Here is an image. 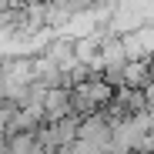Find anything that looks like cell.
I'll return each instance as SVG.
<instances>
[{
  "label": "cell",
  "instance_id": "cell-3",
  "mask_svg": "<svg viewBox=\"0 0 154 154\" xmlns=\"http://www.w3.org/2000/svg\"><path fill=\"white\" fill-rule=\"evenodd\" d=\"M37 57H47L50 64H57L64 74L74 70V67H77V57H74V37H50Z\"/></svg>",
  "mask_w": 154,
  "mask_h": 154
},
{
  "label": "cell",
  "instance_id": "cell-5",
  "mask_svg": "<svg viewBox=\"0 0 154 154\" xmlns=\"http://www.w3.org/2000/svg\"><path fill=\"white\" fill-rule=\"evenodd\" d=\"M151 57L147 60H127V67H124V77H121V87H127V91H144L147 84H151Z\"/></svg>",
  "mask_w": 154,
  "mask_h": 154
},
{
  "label": "cell",
  "instance_id": "cell-6",
  "mask_svg": "<svg viewBox=\"0 0 154 154\" xmlns=\"http://www.w3.org/2000/svg\"><path fill=\"white\" fill-rule=\"evenodd\" d=\"M7 154H40V147H37V134H34V131L7 134Z\"/></svg>",
  "mask_w": 154,
  "mask_h": 154
},
{
  "label": "cell",
  "instance_id": "cell-4",
  "mask_svg": "<svg viewBox=\"0 0 154 154\" xmlns=\"http://www.w3.org/2000/svg\"><path fill=\"white\" fill-rule=\"evenodd\" d=\"M40 111H44V124H54V121L67 117V114H70V91H67V87L47 91L44 100H40Z\"/></svg>",
  "mask_w": 154,
  "mask_h": 154
},
{
  "label": "cell",
  "instance_id": "cell-1",
  "mask_svg": "<svg viewBox=\"0 0 154 154\" xmlns=\"http://www.w3.org/2000/svg\"><path fill=\"white\" fill-rule=\"evenodd\" d=\"M111 97H114V87L104 84L100 74H94L91 81L70 87V114H74L77 121H84V117H91V114H100V111L111 104Z\"/></svg>",
  "mask_w": 154,
  "mask_h": 154
},
{
  "label": "cell",
  "instance_id": "cell-7",
  "mask_svg": "<svg viewBox=\"0 0 154 154\" xmlns=\"http://www.w3.org/2000/svg\"><path fill=\"white\" fill-rule=\"evenodd\" d=\"M141 94H144V104H147V111H154V77H151V84H147Z\"/></svg>",
  "mask_w": 154,
  "mask_h": 154
},
{
  "label": "cell",
  "instance_id": "cell-2",
  "mask_svg": "<svg viewBox=\"0 0 154 154\" xmlns=\"http://www.w3.org/2000/svg\"><path fill=\"white\" fill-rule=\"evenodd\" d=\"M111 134H114V124L104 117V114H91L81 121L77 127V141H87V144H97L111 154Z\"/></svg>",
  "mask_w": 154,
  "mask_h": 154
},
{
  "label": "cell",
  "instance_id": "cell-8",
  "mask_svg": "<svg viewBox=\"0 0 154 154\" xmlns=\"http://www.w3.org/2000/svg\"><path fill=\"white\" fill-rule=\"evenodd\" d=\"M4 141H7V131H4V127H0V144H4Z\"/></svg>",
  "mask_w": 154,
  "mask_h": 154
}]
</instances>
